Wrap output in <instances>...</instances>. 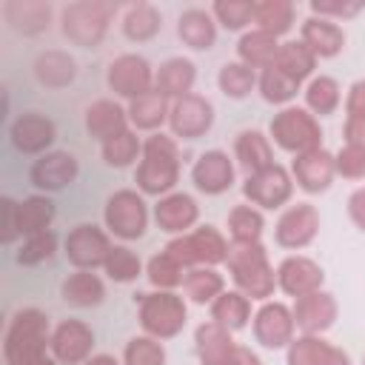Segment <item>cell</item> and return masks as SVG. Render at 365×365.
Listing matches in <instances>:
<instances>
[{
	"mask_svg": "<svg viewBox=\"0 0 365 365\" xmlns=\"http://www.w3.org/2000/svg\"><path fill=\"white\" fill-rule=\"evenodd\" d=\"M51 322L40 308H20L11 314L3 334L6 365H40L51 356Z\"/></svg>",
	"mask_w": 365,
	"mask_h": 365,
	"instance_id": "6da1fadb",
	"label": "cell"
},
{
	"mask_svg": "<svg viewBox=\"0 0 365 365\" xmlns=\"http://www.w3.org/2000/svg\"><path fill=\"white\" fill-rule=\"evenodd\" d=\"M134 182L143 197H165L180 182V145L171 134H148L143 140V157L134 168Z\"/></svg>",
	"mask_w": 365,
	"mask_h": 365,
	"instance_id": "7a4b0ae2",
	"label": "cell"
},
{
	"mask_svg": "<svg viewBox=\"0 0 365 365\" xmlns=\"http://www.w3.org/2000/svg\"><path fill=\"white\" fill-rule=\"evenodd\" d=\"M225 265H228L234 288L245 294L251 302H268L274 297L277 271L262 242H231Z\"/></svg>",
	"mask_w": 365,
	"mask_h": 365,
	"instance_id": "3957f363",
	"label": "cell"
},
{
	"mask_svg": "<svg viewBox=\"0 0 365 365\" xmlns=\"http://www.w3.org/2000/svg\"><path fill=\"white\" fill-rule=\"evenodd\" d=\"M137 319L143 334L165 342L182 334L185 322H188V308H185V297L177 291H148V294H137Z\"/></svg>",
	"mask_w": 365,
	"mask_h": 365,
	"instance_id": "277c9868",
	"label": "cell"
},
{
	"mask_svg": "<svg viewBox=\"0 0 365 365\" xmlns=\"http://www.w3.org/2000/svg\"><path fill=\"white\" fill-rule=\"evenodd\" d=\"M117 6L108 0H77L60 11V31L71 46L97 48L111 26Z\"/></svg>",
	"mask_w": 365,
	"mask_h": 365,
	"instance_id": "5b68a950",
	"label": "cell"
},
{
	"mask_svg": "<svg viewBox=\"0 0 365 365\" xmlns=\"http://www.w3.org/2000/svg\"><path fill=\"white\" fill-rule=\"evenodd\" d=\"M268 140L277 148L297 157V154L322 148V128H319V120L305 106H285L271 117Z\"/></svg>",
	"mask_w": 365,
	"mask_h": 365,
	"instance_id": "8992f818",
	"label": "cell"
},
{
	"mask_svg": "<svg viewBox=\"0 0 365 365\" xmlns=\"http://www.w3.org/2000/svg\"><path fill=\"white\" fill-rule=\"evenodd\" d=\"M228 248H231V242L214 225H197L188 234L171 237L165 242V251L185 268H200V265L217 268L228 259Z\"/></svg>",
	"mask_w": 365,
	"mask_h": 365,
	"instance_id": "52a82bcc",
	"label": "cell"
},
{
	"mask_svg": "<svg viewBox=\"0 0 365 365\" xmlns=\"http://www.w3.org/2000/svg\"><path fill=\"white\" fill-rule=\"evenodd\" d=\"M148 217H151L148 202L137 188H120L103 205L106 231L125 242L140 240L148 231Z\"/></svg>",
	"mask_w": 365,
	"mask_h": 365,
	"instance_id": "ba28073f",
	"label": "cell"
},
{
	"mask_svg": "<svg viewBox=\"0 0 365 365\" xmlns=\"http://www.w3.org/2000/svg\"><path fill=\"white\" fill-rule=\"evenodd\" d=\"M242 197L248 200V205H254L259 211L282 208L294 197V177L285 165L274 163V165L242 180Z\"/></svg>",
	"mask_w": 365,
	"mask_h": 365,
	"instance_id": "9c48e42d",
	"label": "cell"
},
{
	"mask_svg": "<svg viewBox=\"0 0 365 365\" xmlns=\"http://www.w3.org/2000/svg\"><path fill=\"white\" fill-rule=\"evenodd\" d=\"M154 66L143 57V54H134V51H125L120 57H114L108 63V71H106V83L108 88L123 97V100H137L148 91H154Z\"/></svg>",
	"mask_w": 365,
	"mask_h": 365,
	"instance_id": "30bf717a",
	"label": "cell"
},
{
	"mask_svg": "<svg viewBox=\"0 0 365 365\" xmlns=\"http://www.w3.org/2000/svg\"><path fill=\"white\" fill-rule=\"evenodd\" d=\"M111 240H108V231H103L100 225L94 222H80L74 225L66 240H63V254L66 259L80 268V271H94V268H103L106 259H108V251H111Z\"/></svg>",
	"mask_w": 365,
	"mask_h": 365,
	"instance_id": "8fae6325",
	"label": "cell"
},
{
	"mask_svg": "<svg viewBox=\"0 0 365 365\" xmlns=\"http://www.w3.org/2000/svg\"><path fill=\"white\" fill-rule=\"evenodd\" d=\"M251 331L254 339L268 348V351H282L294 342L297 336V322H294V311L291 305L279 302V299H268L254 311L251 319Z\"/></svg>",
	"mask_w": 365,
	"mask_h": 365,
	"instance_id": "7c38bea8",
	"label": "cell"
},
{
	"mask_svg": "<svg viewBox=\"0 0 365 365\" xmlns=\"http://www.w3.org/2000/svg\"><path fill=\"white\" fill-rule=\"evenodd\" d=\"M214 125V106L208 97L191 91L171 103L168 111V131L174 140H200Z\"/></svg>",
	"mask_w": 365,
	"mask_h": 365,
	"instance_id": "4fadbf2b",
	"label": "cell"
},
{
	"mask_svg": "<svg viewBox=\"0 0 365 365\" xmlns=\"http://www.w3.org/2000/svg\"><path fill=\"white\" fill-rule=\"evenodd\" d=\"M317 234H319V211L311 202L288 205L274 225V242L288 251L308 248L317 240Z\"/></svg>",
	"mask_w": 365,
	"mask_h": 365,
	"instance_id": "5bb4252c",
	"label": "cell"
},
{
	"mask_svg": "<svg viewBox=\"0 0 365 365\" xmlns=\"http://www.w3.org/2000/svg\"><path fill=\"white\" fill-rule=\"evenodd\" d=\"M54 140H57V125L51 117L40 114V111H26L9 125V143L20 154L43 157L46 151H51Z\"/></svg>",
	"mask_w": 365,
	"mask_h": 365,
	"instance_id": "9a60e30c",
	"label": "cell"
},
{
	"mask_svg": "<svg viewBox=\"0 0 365 365\" xmlns=\"http://www.w3.org/2000/svg\"><path fill=\"white\" fill-rule=\"evenodd\" d=\"M288 171L294 177V185L302 188L305 194H325L336 180V160L328 148H314L297 154Z\"/></svg>",
	"mask_w": 365,
	"mask_h": 365,
	"instance_id": "2e32d148",
	"label": "cell"
},
{
	"mask_svg": "<svg viewBox=\"0 0 365 365\" xmlns=\"http://www.w3.org/2000/svg\"><path fill=\"white\" fill-rule=\"evenodd\" d=\"M80 174V163L71 151H46L29 168V180L40 194H54L68 188Z\"/></svg>",
	"mask_w": 365,
	"mask_h": 365,
	"instance_id": "e0dca14e",
	"label": "cell"
},
{
	"mask_svg": "<svg viewBox=\"0 0 365 365\" xmlns=\"http://www.w3.org/2000/svg\"><path fill=\"white\" fill-rule=\"evenodd\" d=\"M94 331L83 319H63L51 331V356L60 365H83L94 354Z\"/></svg>",
	"mask_w": 365,
	"mask_h": 365,
	"instance_id": "ac0fdd59",
	"label": "cell"
},
{
	"mask_svg": "<svg viewBox=\"0 0 365 365\" xmlns=\"http://www.w3.org/2000/svg\"><path fill=\"white\" fill-rule=\"evenodd\" d=\"M322 282H325L322 265L305 254H291L277 265V288L291 299L319 291Z\"/></svg>",
	"mask_w": 365,
	"mask_h": 365,
	"instance_id": "d6986e66",
	"label": "cell"
},
{
	"mask_svg": "<svg viewBox=\"0 0 365 365\" xmlns=\"http://www.w3.org/2000/svg\"><path fill=\"white\" fill-rule=\"evenodd\" d=\"M234 177H237V168H234V160L222 151V148H211V151H202L194 165H191V182L197 191H202L205 197H220L225 194L231 185H234Z\"/></svg>",
	"mask_w": 365,
	"mask_h": 365,
	"instance_id": "ffe728a7",
	"label": "cell"
},
{
	"mask_svg": "<svg viewBox=\"0 0 365 365\" xmlns=\"http://www.w3.org/2000/svg\"><path fill=\"white\" fill-rule=\"evenodd\" d=\"M294 311V322H297V331L299 334H314V336H322L325 331L334 328L336 317H339V305H336V297L331 291H314V294H305L299 299H294L291 305Z\"/></svg>",
	"mask_w": 365,
	"mask_h": 365,
	"instance_id": "44dd1931",
	"label": "cell"
},
{
	"mask_svg": "<svg viewBox=\"0 0 365 365\" xmlns=\"http://www.w3.org/2000/svg\"><path fill=\"white\" fill-rule=\"evenodd\" d=\"M151 217L157 222L160 231L171 234V237H180V234H188L191 228H197V220H200V205L191 194L185 191H171L165 197H160L151 208Z\"/></svg>",
	"mask_w": 365,
	"mask_h": 365,
	"instance_id": "7402d4cb",
	"label": "cell"
},
{
	"mask_svg": "<svg viewBox=\"0 0 365 365\" xmlns=\"http://www.w3.org/2000/svg\"><path fill=\"white\" fill-rule=\"evenodd\" d=\"M285 365H351V356L325 336L299 334L285 348Z\"/></svg>",
	"mask_w": 365,
	"mask_h": 365,
	"instance_id": "603a6c76",
	"label": "cell"
},
{
	"mask_svg": "<svg viewBox=\"0 0 365 365\" xmlns=\"http://www.w3.org/2000/svg\"><path fill=\"white\" fill-rule=\"evenodd\" d=\"M83 120H86V131H88L100 145L108 143L111 137H117V134H123V131L131 128L125 106H120V103L111 100V97L94 100V103L86 108V117H83Z\"/></svg>",
	"mask_w": 365,
	"mask_h": 365,
	"instance_id": "cb8c5ba5",
	"label": "cell"
},
{
	"mask_svg": "<svg viewBox=\"0 0 365 365\" xmlns=\"http://www.w3.org/2000/svg\"><path fill=\"white\" fill-rule=\"evenodd\" d=\"M299 40L317 54V60H331L336 54H342L345 48V31L339 23L328 20V17H305L299 26Z\"/></svg>",
	"mask_w": 365,
	"mask_h": 365,
	"instance_id": "d4e9b609",
	"label": "cell"
},
{
	"mask_svg": "<svg viewBox=\"0 0 365 365\" xmlns=\"http://www.w3.org/2000/svg\"><path fill=\"white\" fill-rule=\"evenodd\" d=\"M234 348H237L234 334L222 328L220 322L205 319L194 328V351H197L200 365H225Z\"/></svg>",
	"mask_w": 365,
	"mask_h": 365,
	"instance_id": "484cf974",
	"label": "cell"
},
{
	"mask_svg": "<svg viewBox=\"0 0 365 365\" xmlns=\"http://www.w3.org/2000/svg\"><path fill=\"white\" fill-rule=\"evenodd\" d=\"M3 17L6 23L26 37L43 34L51 26V3L43 0H6L3 3Z\"/></svg>",
	"mask_w": 365,
	"mask_h": 365,
	"instance_id": "4316f807",
	"label": "cell"
},
{
	"mask_svg": "<svg viewBox=\"0 0 365 365\" xmlns=\"http://www.w3.org/2000/svg\"><path fill=\"white\" fill-rule=\"evenodd\" d=\"M194 83H197V66L188 57H168L154 71V88L163 97H168L171 103L185 97V94H191Z\"/></svg>",
	"mask_w": 365,
	"mask_h": 365,
	"instance_id": "83f0119b",
	"label": "cell"
},
{
	"mask_svg": "<svg viewBox=\"0 0 365 365\" xmlns=\"http://www.w3.org/2000/svg\"><path fill=\"white\" fill-rule=\"evenodd\" d=\"M234 160L237 165L245 171V177L274 165V145L268 140V134L257 131V128H245L234 137Z\"/></svg>",
	"mask_w": 365,
	"mask_h": 365,
	"instance_id": "f1b7e54d",
	"label": "cell"
},
{
	"mask_svg": "<svg viewBox=\"0 0 365 365\" xmlns=\"http://www.w3.org/2000/svg\"><path fill=\"white\" fill-rule=\"evenodd\" d=\"M177 37L194 48V51H208L217 43V20L211 9H185L177 20Z\"/></svg>",
	"mask_w": 365,
	"mask_h": 365,
	"instance_id": "f546056e",
	"label": "cell"
},
{
	"mask_svg": "<svg viewBox=\"0 0 365 365\" xmlns=\"http://www.w3.org/2000/svg\"><path fill=\"white\" fill-rule=\"evenodd\" d=\"M128 111V123L134 131H148V134H157L163 125H168V111H171V100L163 97L157 88L131 100L125 106Z\"/></svg>",
	"mask_w": 365,
	"mask_h": 365,
	"instance_id": "4dcf8cb0",
	"label": "cell"
},
{
	"mask_svg": "<svg viewBox=\"0 0 365 365\" xmlns=\"http://www.w3.org/2000/svg\"><path fill=\"white\" fill-rule=\"evenodd\" d=\"M60 297L63 302H68L71 308H97L106 299V282L94 274V271H80L74 268V274H68L60 285Z\"/></svg>",
	"mask_w": 365,
	"mask_h": 365,
	"instance_id": "1f68e13d",
	"label": "cell"
},
{
	"mask_svg": "<svg viewBox=\"0 0 365 365\" xmlns=\"http://www.w3.org/2000/svg\"><path fill=\"white\" fill-rule=\"evenodd\" d=\"M277 51H279V37H274L262 29H248L237 40V60L251 66L254 71L268 68L277 60Z\"/></svg>",
	"mask_w": 365,
	"mask_h": 365,
	"instance_id": "d6a6232c",
	"label": "cell"
},
{
	"mask_svg": "<svg viewBox=\"0 0 365 365\" xmlns=\"http://www.w3.org/2000/svg\"><path fill=\"white\" fill-rule=\"evenodd\" d=\"M34 77L40 86L46 88H66L74 83L77 77V63L68 51H60V48H48L43 54H37L34 60Z\"/></svg>",
	"mask_w": 365,
	"mask_h": 365,
	"instance_id": "836d02e7",
	"label": "cell"
},
{
	"mask_svg": "<svg viewBox=\"0 0 365 365\" xmlns=\"http://www.w3.org/2000/svg\"><path fill=\"white\" fill-rule=\"evenodd\" d=\"M208 308H211V319L220 322L222 328H228L231 334L248 328V322L254 319V314H251V299H248L245 294H240L237 288H234V291H222Z\"/></svg>",
	"mask_w": 365,
	"mask_h": 365,
	"instance_id": "e575fe53",
	"label": "cell"
},
{
	"mask_svg": "<svg viewBox=\"0 0 365 365\" xmlns=\"http://www.w3.org/2000/svg\"><path fill=\"white\" fill-rule=\"evenodd\" d=\"M123 34L131 43H148L163 29V14L154 3H134L123 11Z\"/></svg>",
	"mask_w": 365,
	"mask_h": 365,
	"instance_id": "d590c367",
	"label": "cell"
},
{
	"mask_svg": "<svg viewBox=\"0 0 365 365\" xmlns=\"http://www.w3.org/2000/svg\"><path fill=\"white\" fill-rule=\"evenodd\" d=\"M271 66H277L282 74H288L291 80H297V83L302 86V80H311V77H314L317 54H314L302 40H285V43H279L277 60H274Z\"/></svg>",
	"mask_w": 365,
	"mask_h": 365,
	"instance_id": "8d00e7d4",
	"label": "cell"
},
{
	"mask_svg": "<svg viewBox=\"0 0 365 365\" xmlns=\"http://www.w3.org/2000/svg\"><path fill=\"white\" fill-rule=\"evenodd\" d=\"M302 100H305V108L314 117H331V114H336V108L342 103V88L334 77L314 74L308 80V86L302 88Z\"/></svg>",
	"mask_w": 365,
	"mask_h": 365,
	"instance_id": "74e56055",
	"label": "cell"
},
{
	"mask_svg": "<svg viewBox=\"0 0 365 365\" xmlns=\"http://www.w3.org/2000/svg\"><path fill=\"white\" fill-rule=\"evenodd\" d=\"M222 291H225V277L217 268L200 265V268H188L185 271L182 294H185L188 302H194V305H211Z\"/></svg>",
	"mask_w": 365,
	"mask_h": 365,
	"instance_id": "f35d334b",
	"label": "cell"
},
{
	"mask_svg": "<svg viewBox=\"0 0 365 365\" xmlns=\"http://www.w3.org/2000/svg\"><path fill=\"white\" fill-rule=\"evenodd\" d=\"M297 9L291 0H259L254 3V29H262L274 37H285L294 29Z\"/></svg>",
	"mask_w": 365,
	"mask_h": 365,
	"instance_id": "ab89813d",
	"label": "cell"
},
{
	"mask_svg": "<svg viewBox=\"0 0 365 365\" xmlns=\"http://www.w3.org/2000/svg\"><path fill=\"white\" fill-rule=\"evenodd\" d=\"M57 217V205L48 194H31L20 200V234L31 237L40 231H48Z\"/></svg>",
	"mask_w": 365,
	"mask_h": 365,
	"instance_id": "60d3db41",
	"label": "cell"
},
{
	"mask_svg": "<svg viewBox=\"0 0 365 365\" xmlns=\"http://www.w3.org/2000/svg\"><path fill=\"white\" fill-rule=\"evenodd\" d=\"M257 91H259V97L265 103L285 108V106H294V97L299 91V83L291 80L288 74H282L277 66H268V68H262L257 74Z\"/></svg>",
	"mask_w": 365,
	"mask_h": 365,
	"instance_id": "b9f144b4",
	"label": "cell"
},
{
	"mask_svg": "<svg viewBox=\"0 0 365 365\" xmlns=\"http://www.w3.org/2000/svg\"><path fill=\"white\" fill-rule=\"evenodd\" d=\"M265 231V217L259 208L240 202L228 211V237L231 242H259Z\"/></svg>",
	"mask_w": 365,
	"mask_h": 365,
	"instance_id": "7bdbcfd3",
	"label": "cell"
},
{
	"mask_svg": "<svg viewBox=\"0 0 365 365\" xmlns=\"http://www.w3.org/2000/svg\"><path fill=\"white\" fill-rule=\"evenodd\" d=\"M257 74L251 66L240 63V60H231V63H222L220 71H217V86L220 91L228 97V100H242L248 97L254 88H257Z\"/></svg>",
	"mask_w": 365,
	"mask_h": 365,
	"instance_id": "ee69618b",
	"label": "cell"
},
{
	"mask_svg": "<svg viewBox=\"0 0 365 365\" xmlns=\"http://www.w3.org/2000/svg\"><path fill=\"white\" fill-rule=\"evenodd\" d=\"M185 271L188 268L180 265L165 248L145 262V279L154 285V291H177V288H182Z\"/></svg>",
	"mask_w": 365,
	"mask_h": 365,
	"instance_id": "f6af8a7d",
	"label": "cell"
},
{
	"mask_svg": "<svg viewBox=\"0 0 365 365\" xmlns=\"http://www.w3.org/2000/svg\"><path fill=\"white\" fill-rule=\"evenodd\" d=\"M100 154H103V163L111 165V168H128L134 163H140L143 157V140L137 137L134 128L111 137L108 143L100 145Z\"/></svg>",
	"mask_w": 365,
	"mask_h": 365,
	"instance_id": "bcb514c9",
	"label": "cell"
},
{
	"mask_svg": "<svg viewBox=\"0 0 365 365\" xmlns=\"http://www.w3.org/2000/svg\"><path fill=\"white\" fill-rule=\"evenodd\" d=\"M57 245H60L57 231H54V228H48V231H40V234L23 237V242H20V245H17V251H14V259H17V265L34 268V265H40V262L51 259V257L57 254Z\"/></svg>",
	"mask_w": 365,
	"mask_h": 365,
	"instance_id": "7dc6e473",
	"label": "cell"
},
{
	"mask_svg": "<svg viewBox=\"0 0 365 365\" xmlns=\"http://www.w3.org/2000/svg\"><path fill=\"white\" fill-rule=\"evenodd\" d=\"M211 14L225 31H248L254 26V0H214Z\"/></svg>",
	"mask_w": 365,
	"mask_h": 365,
	"instance_id": "c3c4849f",
	"label": "cell"
},
{
	"mask_svg": "<svg viewBox=\"0 0 365 365\" xmlns=\"http://www.w3.org/2000/svg\"><path fill=\"white\" fill-rule=\"evenodd\" d=\"M103 271H106V277L111 282H123L125 285V282H134L143 274V259L128 245H114L108 251V259H106Z\"/></svg>",
	"mask_w": 365,
	"mask_h": 365,
	"instance_id": "681fc988",
	"label": "cell"
},
{
	"mask_svg": "<svg viewBox=\"0 0 365 365\" xmlns=\"http://www.w3.org/2000/svg\"><path fill=\"white\" fill-rule=\"evenodd\" d=\"M165 348L160 339L148 336V334H140V336H131L123 348V365H165Z\"/></svg>",
	"mask_w": 365,
	"mask_h": 365,
	"instance_id": "f907efd6",
	"label": "cell"
},
{
	"mask_svg": "<svg viewBox=\"0 0 365 365\" xmlns=\"http://www.w3.org/2000/svg\"><path fill=\"white\" fill-rule=\"evenodd\" d=\"M336 177L342 180H365V148L362 145H351L345 143L336 154Z\"/></svg>",
	"mask_w": 365,
	"mask_h": 365,
	"instance_id": "816d5d0a",
	"label": "cell"
},
{
	"mask_svg": "<svg viewBox=\"0 0 365 365\" xmlns=\"http://www.w3.org/2000/svg\"><path fill=\"white\" fill-rule=\"evenodd\" d=\"M365 9V0H311V14L314 17H328V20H351Z\"/></svg>",
	"mask_w": 365,
	"mask_h": 365,
	"instance_id": "f5cc1de1",
	"label": "cell"
},
{
	"mask_svg": "<svg viewBox=\"0 0 365 365\" xmlns=\"http://www.w3.org/2000/svg\"><path fill=\"white\" fill-rule=\"evenodd\" d=\"M0 214H3L0 240H3V245H14L17 240H23V234H20V202L11 200V197H3L0 200Z\"/></svg>",
	"mask_w": 365,
	"mask_h": 365,
	"instance_id": "db71d44e",
	"label": "cell"
},
{
	"mask_svg": "<svg viewBox=\"0 0 365 365\" xmlns=\"http://www.w3.org/2000/svg\"><path fill=\"white\" fill-rule=\"evenodd\" d=\"M345 117H365V80L351 83L345 94Z\"/></svg>",
	"mask_w": 365,
	"mask_h": 365,
	"instance_id": "11a10c76",
	"label": "cell"
},
{
	"mask_svg": "<svg viewBox=\"0 0 365 365\" xmlns=\"http://www.w3.org/2000/svg\"><path fill=\"white\" fill-rule=\"evenodd\" d=\"M348 217H351V222L359 231H365V185L351 191V197H348Z\"/></svg>",
	"mask_w": 365,
	"mask_h": 365,
	"instance_id": "9f6ffc18",
	"label": "cell"
},
{
	"mask_svg": "<svg viewBox=\"0 0 365 365\" xmlns=\"http://www.w3.org/2000/svg\"><path fill=\"white\" fill-rule=\"evenodd\" d=\"M342 137H345V143L365 148V117H345Z\"/></svg>",
	"mask_w": 365,
	"mask_h": 365,
	"instance_id": "6f0895ef",
	"label": "cell"
},
{
	"mask_svg": "<svg viewBox=\"0 0 365 365\" xmlns=\"http://www.w3.org/2000/svg\"><path fill=\"white\" fill-rule=\"evenodd\" d=\"M225 365H262V359L257 356V351H251L248 345H240L231 351V356L225 359Z\"/></svg>",
	"mask_w": 365,
	"mask_h": 365,
	"instance_id": "680465c9",
	"label": "cell"
},
{
	"mask_svg": "<svg viewBox=\"0 0 365 365\" xmlns=\"http://www.w3.org/2000/svg\"><path fill=\"white\" fill-rule=\"evenodd\" d=\"M83 365H123L117 356H111V354H94L91 359H86Z\"/></svg>",
	"mask_w": 365,
	"mask_h": 365,
	"instance_id": "91938a15",
	"label": "cell"
},
{
	"mask_svg": "<svg viewBox=\"0 0 365 365\" xmlns=\"http://www.w3.org/2000/svg\"><path fill=\"white\" fill-rule=\"evenodd\" d=\"M40 365H60V362H57L54 356H48V359H46V362H40Z\"/></svg>",
	"mask_w": 365,
	"mask_h": 365,
	"instance_id": "94428289",
	"label": "cell"
},
{
	"mask_svg": "<svg viewBox=\"0 0 365 365\" xmlns=\"http://www.w3.org/2000/svg\"><path fill=\"white\" fill-rule=\"evenodd\" d=\"M362 365H365V359H362Z\"/></svg>",
	"mask_w": 365,
	"mask_h": 365,
	"instance_id": "6125c7cd",
	"label": "cell"
}]
</instances>
